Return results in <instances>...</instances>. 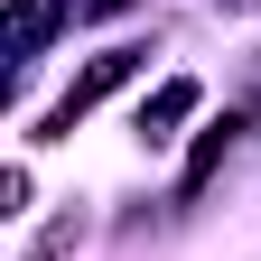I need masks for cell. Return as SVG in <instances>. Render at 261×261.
I'll return each mask as SVG.
<instances>
[{
  "instance_id": "6da1fadb",
  "label": "cell",
  "mask_w": 261,
  "mask_h": 261,
  "mask_svg": "<svg viewBox=\"0 0 261 261\" xmlns=\"http://www.w3.org/2000/svg\"><path fill=\"white\" fill-rule=\"evenodd\" d=\"M187 112H196V84H168V93L149 103V130H168V121H187Z\"/></svg>"
},
{
  "instance_id": "7a4b0ae2",
  "label": "cell",
  "mask_w": 261,
  "mask_h": 261,
  "mask_svg": "<svg viewBox=\"0 0 261 261\" xmlns=\"http://www.w3.org/2000/svg\"><path fill=\"white\" fill-rule=\"evenodd\" d=\"M10 28H19V47H38V38H47V28H56V10H38V0H28V10H19Z\"/></svg>"
},
{
  "instance_id": "3957f363",
  "label": "cell",
  "mask_w": 261,
  "mask_h": 261,
  "mask_svg": "<svg viewBox=\"0 0 261 261\" xmlns=\"http://www.w3.org/2000/svg\"><path fill=\"white\" fill-rule=\"evenodd\" d=\"M84 10H93V19H112V10H130V0H84Z\"/></svg>"
}]
</instances>
